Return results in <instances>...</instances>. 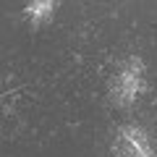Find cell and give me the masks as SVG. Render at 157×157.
Instances as JSON below:
<instances>
[{
	"label": "cell",
	"mask_w": 157,
	"mask_h": 157,
	"mask_svg": "<svg viewBox=\"0 0 157 157\" xmlns=\"http://www.w3.org/2000/svg\"><path fill=\"white\" fill-rule=\"evenodd\" d=\"M141 86H144V66L139 58H131L118 66L110 81V97L118 105H131L141 94Z\"/></svg>",
	"instance_id": "1"
},
{
	"label": "cell",
	"mask_w": 157,
	"mask_h": 157,
	"mask_svg": "<svg viewBox=\"0 0 157 157\" xmlns=\"http://www.w3.org/2000/svg\"><path fill=\"white\" fill-rule=\"evenodd\" d=\"M113 152L115 157H157L155 144L139 126H123L118 131L113 141Z\"/></svg>",
	"instance_id": "2"
},
{
	"label": "cell",
	"mask_w": 157,
	"mask_h": 157,
	"mask_svg": "<svg viewBox=\"0 0 157 157\" xmlns=\"http://www.w3.org/2000/svg\"><path fill=\"white\" fill-rule=\"evenodd\" d=\"M52 13H55V6H50V3H32V6H26V16L32 21H47Z\"/></svg>",
	"instance_id": "3"
}]
</instances>
